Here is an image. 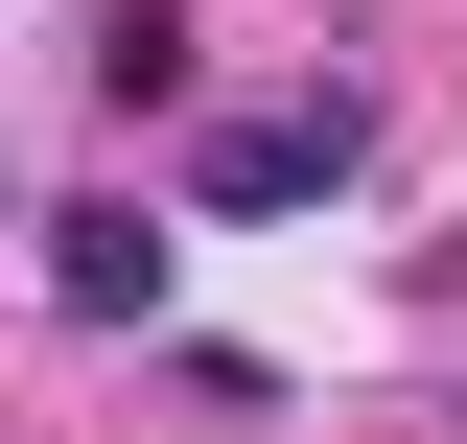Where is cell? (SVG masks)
<instances>
[{
    "instance_id": "1",
    "label": "cell",
    "mask_w": 467,
    "mask_h": 444,
    "mask_svg": "<svg viewBox=\"0 0 467 444\" xmlns=\"http://www.w3.org/2000/svg\"><path fill=\"white\" fill-rule=\"evenodd\" d=\"M350 164H374V117H350V94H281V117H211V141H187V211L257 234V211H327Z\"/></svg>"
},
{
    "instance_id": "2",
    "label": "cell",
    "mask_w": 467,
    "mask_h": 444,
    "mask_svg": "<svg viewBox=\"0 0 467 444\" xmlns=\"http://www.w3.org/2000/svg\"><path fill=\"white\" fill-rule=\"evenodd\" d=\"M164 280H187L164 211H117V187H94V211H47V304H70V328H164Z\"/></svg>"
},
{
    "instance_id": "3",
    "label": "cell",
    "mask_w": 467,
    "mask_h": 444,
    "mask_svg": "<svg viewBox=\"0 0 467 444\" xmlns=\"http://www.w3.org/2000/svg\"><path fill=\"white\" fill-rule=\"evenodd\" d=\"M187 70H211V48H187V0H94V94H117V117H164Z\"/></svg>"
}]
</instances>
